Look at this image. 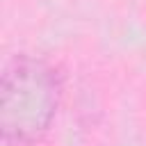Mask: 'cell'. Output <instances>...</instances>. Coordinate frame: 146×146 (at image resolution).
<instances>
[{
    "label": "cell",
    "mask_w": 146,
    "mask_h": 146,
    "mask_svg": "<svg viewBox=\"0 0 146 146\" xmlns=\"http://www.w3.org/2000/svg\"><path fill=\"white\" fill-rule=\"evenodd\" d=\"M62 100V75L43 57L16 52L0 78V132L9 146H32L50 130Z\"/></svg>",
    "instance_id": "cell-1"
}]
</instances>
